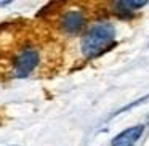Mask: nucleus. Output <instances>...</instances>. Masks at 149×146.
<instances>
[{"label":"nucleus","instance_id":"6","mask_svg":"<svg viewBox=\"0 0 149 146\" xmlns=\"http://www.w3.org/2000/svg\"><path fill=\"white\" fill-rule=\"evenodd\" d=\"M148 101H149V95H146V96H141V98H138V100H136V101H132V103L125 104V106H123V108H120L119 111H116V112L112 114V117H117V116H120V114L127 112V111L133 109V108H136V106H141L143 103H148Z\"/></svg>","mask_w":149,"mask_h":146},{"label":"nucleus","instance_id":"4","mask_svg":"<svg viewBox=\"0 0 149 146\" xmlns=\"http://www.w3.org/2000/svg\"><path fill=\"white\" fill-rule=\"evenodd\" d=\"M61 26L63 29L68 34L74 36V34H79L85 26V16L82 13V10H69L64 13L61 20Z\"/></svg>","mask_w":149,"mask_h":146},{"label":"nucleus","instance_id":"9","mask_svg":"<svg viewBox=\"0 0 149 146\" xmlns=\"http://www.w3.org/2000/svg\"><path fill=\"white\" fill-rule=\"evenodd\" d=\"M11 146H16V145H11Z\"/></svg>","mask_w":149,"mask_h":146},{"label":"nucleus","instance_id":"7","mask_svg":"<svg viewBox=\"0 0 149 146\" xmlns=\"http://www.w3.org/2000/svg\"><path fill=\"white\" fill-rule=\"evenodd\" d=\"M11 2L10 0H7V2H0V7H7V5H10Z\"/></svg>","mask_w":149,"mask_h":146},{"label":"nucleus","instance_id":"2","mask_svg":"<svg viewBox=\"0 0 149 146\" xmlns=\"http://www.w3.org/2000/svg\"><path fill=\"white\" fill-rule=\"evenodd\" d=\"M40 64V53L36 48H24L18 53L13 61V77L26 79Z\"/></svg>","mask_w":149,"mask_h":146},{"label":"nucleus","instance_id":"1","mask_svg":"<svg viewBox=\"0 0 149 146\" xmlns=\"http://www.w3.org/2000/svg\"><path fill=\"white\" fill-rule=\"evenodd\" d=\"M116 45V27L111 23H98L82 37L80 50L87 59H93Z\"/></svg>","mask_w":149,"mask_h":146},{"label":"nucleus","instance_id":"3","mask_svg":"<svg viewBox=\"0 0 149 146\" xmlns=\"http://www.w3.org/2000/svg\"><path fill=\"white\" fill-rule=\"evenodd\" d=\"M143 132H144V125L141 124L128 127L111 140V146H135V143L141 138Z\"/></svg>","mask_w":149,"mask_h":146},{"label":"nucleus","instance_id":"8","mask_svg":"<svg viewBox=\"0 0 149 146\" xmlns=\"http://www.w3.org/2000/svg\"><path fill=\"white\" fill-rule=\"evenodd\" d=\"M146 120H148V124H149V116H148V119H146Z\"/></svg>","mask_w":149,"mask_h":146},{"label":"nucleus","instance_id":"5","mask_svg":"<svg viewBox=\"0 0 149 146\" xmlns=\"http://www.w3.org/2000/svg\"><path fill=\"white\" fill-rule=\"evenodd\" d=\"M148 0H120V2H114V7L119 8L117 11H123V13H132L139 8L146 7Z\"/></svg>","mask_w":149,"mask_h":146}]
</instances>
